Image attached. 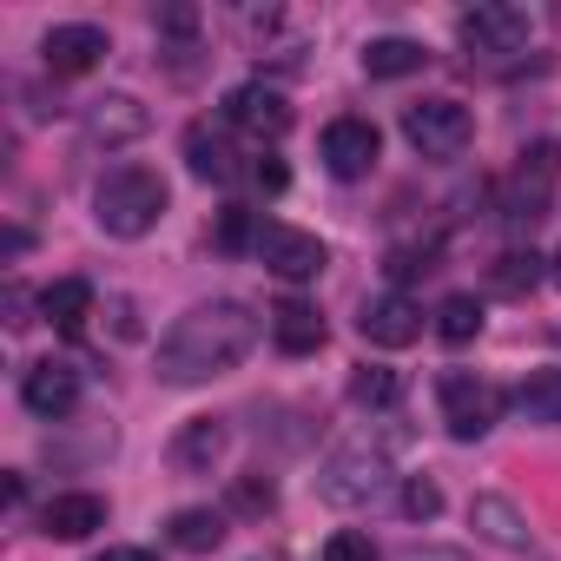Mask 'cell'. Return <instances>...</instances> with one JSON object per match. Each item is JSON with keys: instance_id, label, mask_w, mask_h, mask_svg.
<instances>
[{"instance_id": "obj_4", "label": "cell", "mask_w": 561, "mask_h": 561, "mask_svg": "<svg viewBox=\"0 0 561 561\" xmlns=\"http://www.w3.org/2000/svg\"><path fill=\"white\" fill-rule=\"evenodd\" d=\"M403 139L423 152V159H462L469 152V139H476V119H469V106L462 100H416V106H403Z\"/></svg>"}, {"instance_id": "obj_35", "label": "cell", "mask_w": 561, "mask_h": 561, "mask_svg": "<svg viewBox=\"0 0 561 561\" xmlns=\"http://www.w3.org/2000/svg\"><path fill=\"white\" fill-rule=\"evenodd\" d=\"M93 561H159V554L152 548H100Z\"/></svg>"}, {"instance_id": "obj_24", "label": "cell", "mask_w": 561, "mask_h": 561, "mask_svg": "<svg viewBox=\"0 0 561 561\" xmlns=\"http://www.w3.org/2000/svg\"><path fill=\"white\" fill-rule=\"evenodd\" d=\"M436 331H443V344H469V337L482 331V298H476V291H456V298H443V311H436Z\"/></svg>"}, {"instance_id": "obj_7", "label": "cell", "mask_w": 561, "mask_h": 561, "mask_svg": "<svg viewBox=\"0 0 561 561\" xmlns=\"http://www.w3.org/2000/svg\"><path fill=\"white\" fill-rule=\"evenodd\" d=\"M383 489H390V469H383L377 449H337L324 462V476H318V495L331 508H370Z\"/></svg>"}, {"instance_id": "obj_1", "label": "cell", "mask_w": 561, "mask_h": 561, "mask_svg": "<svg viewBox=\"0 0 561 561\" xmlns=\"http://www.w3.org/2000/svg\"><path fill=\"white\" fill-rule=\"evenodd\" d=\"M251 344H257V311L251 305H238V298L198 305L159 337V377L165 383H211V377L238 370L251 357Z\"/></svg>"}, {"instance_id": "obj_27", "label": "cell", "mask_w": 561, "mask_h": 561, "mask_svg": "<svg viewBox=\"0 0 561 561\" xmlns=\"http://www.w3.org/2000/svg\"><path fill=\"white\" fill-rule=\"evenodd\" d=\"M257 231H264V225H251L244 205H225V211H218V251H244V244H257Z\"/></svg>"}, {"instance_id": "obj_31", "label": "cell", "mask_w": 561, "mask_h": 561, "mask_svg": "<svg viewBox=\"0 0 561 561\" xmlns=\"http://www.w3.org/2000/svg\"><path fill=\"white\" fill-rule=\"evenodd\" d=\"M324 561H377V548H370V535H331Z\"/></svg>"}, {"instance_id": "obj_25", "label": "cell", "mask_w": 561, "mask_h": 561, "mask_svg": "<svg viewBox=\"0 0 561 561\" xmlns=\"http://www.w3.org/2000/svg\"><path fill=\"white\" fill-rule=\"evenodd\" d=\"M397 397H403V377L383 370V364H364V370L351 377V403H357V410H390Z\"/></svg>"}, {"instance_id": "obj_37", "label": "cell", "mask_w": 561, "mask_h": 561, "mask_svg": "<svg viewBox=\"0 0 561 561\" xmlns=\"http://www.w3.org/2000/svg\"><path fill=\"white\" fill-rule=\"evenodd\" d=\"M548 277H554V285H561V251H554V257H548Z\"/></svg>"}, {"instance_id": "obj_8", "label": "cell", "mask_w": 561, "mask_h": 561, "mask_svg": "<svg viewBox=\"0 0 561 561\" xmlns=\"http://www.w3.org/2000/svg\"><path fill=\"white\" fill-rule=\"evenodd\" d=\"M225 126L231 133H244V139H285L291 133V100L277 93V87H264V80H244V87H231L225 93Z\"/></svg>"}, {"instance_id": "obj_20", "label": "cell", "mask_w": 561, "mask_h": 561, "mask_svg": "<svg viewBox=\"0 0 561 561\" xmlns=\"http://www.w3.org/2000/svg\"><path fill=\"white\" fill-rule=\"evenodd\" d=\"M41 318H47L60 337H80L87 318H93V285H87V277H60V285H47V291H41Z\"/></svg>"}, {"instance_id": "obj_6", "label": "cell", "mask_w": 561, "mask_h": 561, "mask_svg": "<svg viewBox=\"0 0 561 561\" xmlns=\"http://www.w3.org/2000/svg\"><path fill=\"white\" fill-rule=\"evenodd\" d=\"M535 34L528 8H508V0H482V8H469L456 21V41L476 54V60H502V54H522Z\"/></svg>"}, {"instance_id": "obj_34", "label": "cell", "mask_w": 561, "mask_h": 561, "mask_svg": "<svg viewBox=\"0 0 561 561\" xmlns=\"http://www.w3.org/2000/svg\"><path fill=\"white\" fill-rule=\"evenodd\" d=\"M8 324H34V318H27V291H21V285H8Z\"/></svg>"}, {"instance_id": "obj_5", "label": "cell", "mask_w": 561, "mask_h": 561, "mask_svg": "<svg viewBox=\"0 0 561 561\" xmlns=\"http://www.w3.org/2000/svg\"><path fill=\"white\" fill-rule=\"evenodd\" d=\"M436 397H443V423H449L456 443H482V436L495 430V416H502L495 383H482L476 370H443Z\"/></svg>"}, {"instance_id": "obj_18", "label": "cell", "mask_w": 561, "mask_h": 561, "mask_svg": "<svg viewBox=\"0 0 561 561\" xmlns=\"http://www.w3.org/2000/svg\"><path fill=\"white\" fill-rule=\"evenodd\" d=\"M185 165H192L205 185H225V179L238 172V152H231L225 126H211V119H192V126H185Z\"/></svg>"}, {"instance_id": "obj_22", "label": "cell", "mask_w": 561, "mask_h": 561, "mask_svg": "<svg viewBox=\"0 0 561 561\" xmlns=\"http://www.w3.org/2000/svg\"><path fill=\"white\" fill-rule=\"evenodd\" d=\"M423 47L416 41H403V34H383V41H370L364 47V73L370 80H403V73H423Z\"/></svg>"}, {"instance_id": "obj_9", "label": "cell", "mask_w": 561, "mask_h": 561, "mask_svg": "<svg viewBox=\"0 0 561 561\" xmlns=\"http://www.w3.org/2000/svg\"><path fill=\"white\" fill-rule=\"evenodd\" d=\"M251 251L264 257V271L291 277V285H305V277H318V271L331 264V251H324V244H318L311 231H298V225H264Z\"/></svg>"}, {"instance_id": "obj_2", "label": "cell", "mask_w": 561, "mask_h": 561, "mask_svg": "<svg viewBox=\"0 0 561 561\" xmlns=\"http://www.w3.org/2000/svg\"><path fill=\"white\" fill-rule=\"evenodd\" d=\"M93 218L113 238H146L165 218V179L152 165H113L93 192Z\"/></svg>"}, {"instance_id": "obj_36", "label": "cell", "mask_w": 561, "mask_h": 561, "mask_svg": "<svg viewBox=\"0 0 561 561\" xmlns=\"http://www.w3.org/2000/svg\"><path fill=\"white\" fill-rule=\"evenodd\" d=\"M403 561H462V554H436V548H410Z\"/></svg>"}, {"instance_id": "obj_12", "label": "cell", "mask_w": 561, "mask_h": 561, "mask_svg": "<svg viewBox=\"0 0 561 561\" xmlns=\"http://www.w3.org/2000/svg\"><path fill=\"white\" fill-rule=\"evenodd\" d=\"M152 133V113L133 100V93H100V100H87V139L93 146H139Z\"/></svg>"}, {"instance_id": "obj_3", "label": "cell", "mask_w": 561, "mask_h": 561, "mask_svg": "<svg viewBox=\"0 0 561 561\" xmlns=\"http://www.w3.org/2000/svg\"><path fill=\"white\" fill-rule=\"evenodd\" d=\"M554 179H561V139H535V146L515 159V172L502 179V218H508L515 231L541 225V218H548V198H554Z\"/></svg>"}, {"instance_id": "obj_26", "label": "cell", "mask_w": 561, "mask_h": 561, "mask_svg": "<svg viewBox=\"0 0 561 561\" xmlns=\"http://www.w3.org/2000/svg\"><path fill=\"white\" fill-rule=\"evenodd\" d=\"M535 277H541V257H535V251H502L495 271H489V285H495L502 298H522V291H535Z\"/></svg>"}, {"instance_id": "obj_32", "label": "cell", "mask_w": 561, "mask_h": 561, "mask_svg": "<svg viewBox=\"0 0 561 561\" xmlns=\"http://www.w3.org/2000/svg\"><path fill=\"white\" fill-rule=\"evenodd\" d=\"M159 34L192 41V34H198V14H192V8H159Z\"/></svg>"}, {"instance_id": "obj_11", "label": "cell", "mask_w": 561, "mask_h": 561, "mask_svg": "<svg viewBox=\"0 0 561 561\" xmlns=\"http://www.w3.org/2000/svg\"><path fill=\"white\" fill-rule=\"evenodd\" d=\"M377 152H383V133L370 119L344 113V119L324 126V165H331V179H364L377 165Z\"/></svg>"}, {"instance_id": "obj_30", "label": "cell", "mask_w": 561, "mask_h": 561, "mask_svg": "<svg viewBox=\"0 0 561 561\" xmlns=\"http://www.w3.org/2000/svg\"><path fill=\"white\" fill-rule=\"evenodd\" d=\"M383 271L397 277V285H410V277H416V271H430V251H416V244H397V251L383 257Z\"/></svg>"}, {"instance_id": "obj_14", "label": "cell", "mask_w": 561, "mask_h": 561, "mask_svg": "<svg viewBox=\"0 0 561 561\" xmlns=\"http://www.w3.org/2000/svg\"><path fill=\"white\" fill-rule=\"evenodd\" d=\"M21 403H27L34 416L60 423V416L80 403V370H73V364H60V357H47V364H27V377H21Z\"/></svg>"}, {"instance_id": "obj_17", "label": "cell", "mask_w": 561, "mask_h": 561, "mask_svg": "<svg viewBox=\"0 0 561 561\" xmlns=\"http://www.w3.org/2000/svg\"><path fill=\"white\" fill-rule=\"evenodd\" d=\"M271 344L285 351V357H311V351H324V318H318V305L285 298V305L271 311Z\"/></svg>"}, {"instance_id": "obj_28", "label": "cell", "mask_w": 561, "mask_h": 561, "mask_svg": "<svg viewBox=\"0 0 561 561\" xmlns=\"http://www.w3.org/2000/svg\"><path fill=\"white\" fill-rule=\"evenodd\" d=\"M403 515H410V522H436V515H443V489H436L430 476H410V482H403Z\"/></svg>"}, {"instance_id": "obj_33", "label": "cell", "mask_w": 561, "mask_h": 561, "mask_svg": "<svg viewBox=\"0 0 561 561\" xmlns=\"http://www.w3.org/2000/svg\"><path fill=\"white\" fill-rule=\"evenodd\" d=\"M251 185H257V192H285V185H291V172L277 165V159H257V165H251Z\"/></svg>"}, {"instance_id": "obj_15", "label": "cell", "mask_w": 561, "mask_h": 561, "mask_svg": "<svg viewBox=\"0 0 561 561\" xmlns=\"http://www.w3.org/2000/svg\"><path fill=\"white\" fill-rule=\"evenodd\" d=\"M93 528H106V502L87 489H67L41 508V535H54V541H87Z\"/></svg>"}, {"instance_id": "obj_21", "label": "cell", "mask_w": 561, "mask_h": 561, "mask_svg": "<svg viewBox=\"0 0 561 561\" xmlns=\"http://www.w3.org/2000/svg\"><path fill=\"white\" fill-rule=\"evenodd\" d=\"M515 416L541 423V430H561V370H528L515 383Z\"/></svg>"}, {"instance_id": "obj_23", "label": "cell", "mask_w": 561, "mask_h": 561, "mask_svg": "<svg viewBox=\"0 0 561 561\" xmlns=\"http://www.w3.org/2000/svg\"><path fill=\"white\" fill-rule=\"evenodd\" d=\"M165 535H172V548H185V554H211V548L225 541V515H218V508H179V515L165 522Z\"/></svg>"}, {"instance_id": "obj_16", "label": "cell", "mask_w": 561, "mask_h": 561, "mask_svg": "<svg viewBox=\"0 0 561 561\" xmlns=\"http://www.w3.org/2000/svg\"><path fill=\"white\" fill-rule=\"evenodd\" d=\"M469 528L482 535V541H495V548H508V554H522L528 541H535V528H528V515L508 502V495H476L469 502Z\"/></svg>"}, {"instance_id": "obj_13", "label": "cell", "mask_w": 561, "mask_h": 561, "mask_svg": "<svg viewBox=\"0 0 561 561\" xmlns=\"http://www.w3.org/2000/svg\"><path fill=\"white\" fill-rule=\"evenodd\" d=\"M357 331H364V344H377V351H403V344L423 337V311H416L403 291H383V298H364Z\"/></svg>"}, {"instance_id": "obj_10", "label": "cell", "mask_w": 561, "mask_h": 561, "mask_svg": "<svg viewBox=\"0 0 561 561\" xmlns=\"http://www.w3.org/2000/svg\"><path fill=\"white\" fill-rule=\"evenodd\" d=\"M106 54H113V41H106V27H93V21L47 27V41H41V60H47V73H60V80H73V73H93Z\"/></svg>"}, {"instance_id": "obj_29", "label": "cell", "mask_w": 561, "mask_h": 561, "mask_svg": "<svg viewBox=\"0 0 561 561\" xmlns=\"http://www.w3.org/2000/svg\"><path fill=\"white\" fill-rule=\"evenodd\" d=\"M271 502H277V489H271L264 476H238V482H231V508H238V515H264Z\"/></svg>"}, {"instance_id": "obj_19", "label": "cell", "mask_w": 561, "mask_h": 561, "mask_svg": "<svg viewBox=\"0 0 561 561\" xmlns=\"http://www.w3.org/2000/svg\"><path fill=\"white\" fill-rule=\"evenodd\" d=\"M225 443H231V436H225L218 416H192V423L172 436V462H179L185 476H211V469L225 462Z\"/></svg>"}]
</instances>
